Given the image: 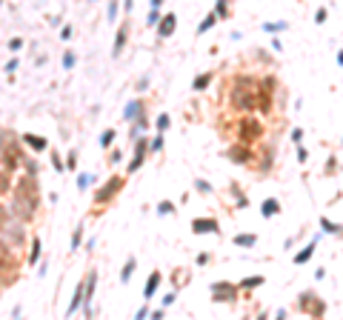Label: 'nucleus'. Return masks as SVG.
<instances>
[{
    "label": "nucleus",
    "mask_w": 343,
    "mask_h": 320,
    "mask_svg": "<svg viewBox=\"0 0 343 320\" xmlns=\"http://www.w3.org/2000/svg\"><path fill=\"white\" fill-rule=\"evenodd\" d=\"M37 203H40L37 180H34L32 174L17 177V183H14V203H11V209L17 212V217H20V220H32L34 212H37Z\"/></svg>",
    "instance_id": "nucleus-1"
},
{
    "label": "nucleus",
    "mask_w": 343,
    "mask_h": 320,
    "mask_svg": "<svg viewBox=\"0 0 343 320\" xmlns=\"http://www.w3.org/2000/svg\"><path fill=\"white\" fill-rule=\"evenodd\" d=\"M232 109H238V112H255L257 109V80L238 78L235 89H232Z\"/></svg>",
    "instance_id": "nucleus-2"
},
{
    "label": "nucleus",
    "mask_w": 343,
    "mask_h": 320,
    "mask_svg": "<svg viewBox=\"0 0 343 320\" xmlns=\"http://www.w3.org/2000/svg\"><path fill=\"white\" fill-rule=\"evenodd\" d=\"M17 277H20V260L14 257V249H9V243L0 240V289L17 283Z\"/></svg>",
    "instance_id": "nucleus-3"
},
{
    "label": "nucleus",
    "mask_w": 343,
    "mask_h": 320,
    "mask_svg": "<svg viewBox=\"0 0 343 320\" xmlns=\"http://www.w3.org/2000/svg\"><path fill=\"white\" fill-rule=\"evenodd\" d=\"M123 186H126V177L123 174H114V177H109L106 180V186H100L97 189V194H94V206H109L117 197V194L123 192Z\"/></svg>",
    "instance_id": "nucleus-4"
},
{
    "label": "nucleus",
    "mask_w": 343,
    "mask_h": 320,
    "mask_svg": "<svg viewBox=\"0 0 343 320\" xmlns=\"http://www.w3.org/2000/svg\"><path fill=\"white\" fill-rule=\"evenodd\" d=\"M297 306H300V312H306L309 318H323L326 315V303L315 292H303L300 300H297Z\"/></svg>",
    "instance_id": "nucleus-5"
},
{
    "label": "nucleus",
    "mask_w": 343,
    "mask_h": 320,
    "mask_svg": "<svg viewBox=\"0 0 343 320\" xmlns=\"http://www.w3.org/2000/svg\"><path fill=\"white\" fill-rule=\"evenodd\" d=\"M260 135H263V126L257 123L255 117H243L238 123V140L240 143H255Z\"/></svg>",
    "instance_id": "nucleus-6"
},
{
    "label": "nucleus",
    "mask_w": 343,
    "mask_h": 320,
    "mask_svg": "<svg viewBox=\"0 0 343 320\" xmlns=\"http://www.w3.org/2000/svg\"><path fill=\"white\" fill-rule=\"evenodd\" d=\"M238 292H240V286H235V283H215L212 286V300H220V303H232L235 297H238Z\"/></svg>",
    "instance_id": "nucleus-7"
},
{
    "label": "nucleus",
    "mask_w": 343,
    "mask_h": 320,
    "mask_svg": "<svg viewBox=\"0 0 343 320\" xmlns=\"http://www.w3.org/2000/svg\"><path fill=\"white\" fill-rule=\"evenodd\" d=\"M272 86H274V80H266V83H257V112H272Z\"/></svg>",
    "instance_id": "nucleus-8"
},
{
    "label": "nucleus",
    "mask_w": 343,
    "mask_h": 320,
    "mask_svg": "<svg viewBox=\"0 0 343 320\" xmlns=\"http://www.w3.org/2000/svg\"><path fill=\"white\" fill-rule=\"evenodd\" d=\"M192 232L194 235H217V232H220V223H217L215 217H194Z\"/></svg>",
    "instance_id": "nucleus-9"
},
{
    "label": "nucleus",
    "mask_w": 343,
    "mask_h": 320,
    "mask_svg": "<svg viewBox=\"0 0 343 320\" xmlns=\"http://www.w3.org/2000/svg\"><path fill=\"white\" fill-rule=\"evenodd\" d=\"M146 149H149V140H146V137H140V140H137V146H135V158H132V163H129V174L143 166V160H146Z\"/></svg>",
    "instance_id": "nucleus-10"
},
{
    "label": "nucleus",
    "mask_w": 343,
    "mask_h": 320,
    "mask_svg": "<svg viewBox=\"0 0 343 320\" xmlns=\"http://www.w3.org/2000/svg\"><path fill=\"white\" fill-rule=\"evenodd\" d=\"M20 158H23V155H20V149L14 146V143L3 149V166H6V169H11V171H14L17 166H20Z\"/></svg>",
    "instance_id": "nucleus-11"
},
{
    "label": "nucleus",
    "mask_w": 343,
    "mask_h": 320,
    "mask_svg": "<svg viewBox=\"0 0 343 320\" xmlns=\"http://www.w3.org/2000/svg\"><path fill=\"white\" fill-rule=\"evenodd\" d=\"M174 29H177V17H174V11H172V14H163V17L158 20V37H169Z\"/></svg>",
    "instance_id": "nucleus-12"
},
{
    "label": "nucleus",
    "mask_w": 343,
    "mask_h": 320,
    "mask_svg": "<svg viewBox=\"0 0 343 320\" xmlns=\"http://www.w3.org/2000/svg\"><path fill=\"white\" fill-rule=\"evenodd\" d=\"M126 40H129V20H126V23H120V29H117V37H114V49H112V55H114V57H117L120 52H123Z\"/></svg>",
    "instance_id": "nucleus-13"
},
{
    "label": "nucleus",
    "mask_w": 343,
    "mask_h": 320,
    "mask_svg": "<svg viewBox=\"0 0 343 320\" xmlns=\"http://www.w3.org/2000/svg\"><path fill=\"white\" fill-rule=\"evenodd\" d=\"M229 160H232V163H249L252 155H249V149H246V143H243V146H232L229 149Z\"/></svg>",
    "instance_id": "nucleus-14"
},
{
    "label": "nucleus",
    "mask_w": 343,
    "mask_h": 320,
    "mask_svg": "<svg viewBox=\"0 0 343 320\" xmlns=\"http://www.w3.org/2000/svg\"><path fill=\"white\" fill-rule=\"evenodd\" d=\"M158 286H160V272H152V277L146 280V286H143V297H155V292H158Z\"/></svg>",
    "instance_id": "nucleus-15"
},
{
    "label": "nucleus",
    "mask_w": 343,
    "mask_h": 320,
    "mask_svg": "<svg viewBox=\"0 0 343 320\" xmlns=\"http://www.w3.org/2000/svg\"><path fill=\"white\" fill-rule=\"evenodd\" d=\"M260 212H263L266 217H272V215H277V212H280V203H277L274 197H269V200H266V203L260 206Z\"/></svg>",
    "instance_id": "nucleus-16"
},
{
    "label": "nucleus",
    "mask_w": 343,
    "mask_h": 320,
    "mask_svg": "<svg viewBox=\"0 0 343 320\" xmlns=\"http://www.w3.org/2000/svg\"><path fill=\"white\" fill-rule=\"evenodd\" d=\"M212 78H215V75H212V72H206V75H200V78H194V83H192V89H197V91H203L206 86H209V83H212Z\"/></svg>",
    "instance_id": "nucleus-17"
},
{
    "label": "nucleus",
    "mask_w": 343,
    "mask_h": 320,
    "mask_svg": "<svg viewBox=\"0 0 343 320\" xmlns=\"http://www.w3.org/2000/svg\"><path fill=\"white\" fill-rule=\"evenodd\" d=\"M217 20H220V17H217L215 11H212V14H206V17H203V23L197 26V32H200V34H203V32H209V29H212V26H215Z\"/></svg>",
    "instance_id": "nucleus-18"
},
{
    "label": "nucleus",
    "mask_w": 343,
    "mask_h": 320,
    "mask_svg": "<svg viewBox=\"0 0 343 320\" xmlns=\"http://www.w3.org/2000/svg\"><path fill=\"white\" fill-rule=\"evenodd\" d=\"M312 254H315V243H309V246H306L303 251H297V254H295V263L300 266V263H306L309 257H312Z\"/></svg>",
    "instance_id": "nucleus-19"
},
{
    "label": "nucleus",
    "mask_w": 343,
    "mask_h": 320,
    "mask_svg": "<svg viewBox=\"0 0 343 320\" xmlns=\"http://www.w3.org/2000/svg\"><path fill=\"white\" fill-rule=\"evenodd\" d=\"M23 140H26V143H29V146H32V149H37V152H43V149H46V140H43V137H34V135H23Z\"/></svg>",
    "instance_id": "nucleus-20"
},
{
    "label": "nucleus",
    "mask_w": 343,
    "mask_h": 320,
    "mask_svg": "<svg viewBox=\"0 0 343 320\" xmlns=\"http://www.w3.org/2000/svg\"><path fill=\"white\" fill-rule=\"evenodd\" d=\"M215 14L220 17V20H226L229 17V0H217V6H215Z\"/></svg>",
    "instance_id": "nucleus-21"
},
{
    "label": "nucleus",
    "mask_w": 343,
    "mask_h": 320,
    "mask_svg": "<svg viewBox=\"0 0 343 320\" xmlns=\"http://www.w3.org/2000/svg\"><path fill=\"white\" fill-rule=\"evenodd\" d=\"M40 260V240L34 238L32 240V251H29V263H37Z\"/></svg>",
    "instance_id": "nucleus-22"
},
{
    "label": "nucleus",
    "mask_w": 343,
    "mask_h": 320,
    "mask_svg": "<svg viewBox=\"0 0 343 320\" xmlns=\"http://www.w3.org/2000/svg\"><path fill=\"white\" fill-rule=\"evenodd\" d=\"M235 243H238V246H255V243H257V238H255V235H238V238H235Z\"/></svg>",
    "instance_id": "nucleus-23"
},
{
    "label": "nucleus",
    "mask_w": 343,
    "mask_h": 320,
    "mask_svg": "<svg viewBox=\"0 0 343 320\" xmlns=\"http://www.w3.org/2000/svg\"><path fill=\"white\" fill-rule=\"evenodd\" d=\"M132 272H135V257H129V263H126L123 266V272H120V280H129V277H132Z\"/></svg>",
    "instance_id": "nucleus-24"
},
{
    "label": "nucleus",
    "mask_w": 343,
    "mask_h": 320,
    "mask_svg": "<svg viewBox=\"0 0 343 320\" xmlns=\"http://www.w3.org/2000/svg\"><path fill=\"white\" fill-rule=\"evenodd\" d=\"M140 109H143V103L135 100L132 106H129V109H126V117H129V120H132V117H137V114H140Z\"/></svg>",
    "instance_id": "nucleus-25"
},
{
    "label": "nucleus",
    "mask_w": 343,
    "mask_h": 320,
    "mask_svg": "<svg viewBox=\"0 0 343 320\" xmlns=\"http://www.w3.org/2000/svg\"><path fill=\"white\" fill-rule=\"evenodd\" d=\"M320 226H323V232H341V229H338V223H332L329 217H320Z\"/></svg>",
    "instance_id": "nucleus-26"
},
{
    "label": "nucleus",
    "mask_w": 343,
    "mask_h": 320,
    "mask_svg": "<svg viewBox=\"0 0 343 320\" xmlns=\"http://www.w3.org/2000/svg\"><path fill=\"white\" fill-rule=\"evenodd\" d=\"M80 240H83V229H75V235H72V251L80 249Z\"/></svg>",
    "instance_id": "nucleus-27"
},
{
    "label": "nucleus",
    "mask_w": 343,
    "mask_h": 320,
    "mask_svg": "<svg viewBox=\"0 0 343 320\" xmlns=\"http://www.w3.org/2000/svg\"><path fill=\"white\" fill-rule=\"evenodd\" d=\"M158 212H160V215H169V212H174V206H172L169 200H160V206H158Z\"/></svg>",
    "instance_id": "nucleus-28"
},
{
    "label": "nucleus",
    "mask_w": 343,
    "mask_h": 320,
    "mask_svg": "<svg viewBox=\"0 0 343 320\" xmlns=\"http://www.w3.org/2000/svg\"><path fill=\"white\" fill-rule=\"evenodd\" d=\"M160 20V11H158V6H152V11H149V26H155V23H158Z\"/></svg>",
    "instance_id": "nucleus-29"
},
{
    "label": "nucleus",
    "mask_w": 343,
    "mask_h": 320,
    "mask_svg": "<svg viewBox=\"0 0 343 320\" xmlns=\"http://www.w3.org/2000/svg\"><path fill=\"white\" fill-rule=\"evenodd\" d=\"M112 140H114V132L109 129V132H103V137H100V146H112Z\"/></svg>",
    "instance_id": "nucleus-30"
},
{
    "label": "nucleus",
    "mask_w": 343,
    "mask_h": 320,
    "mask_svg": "<svg viewBox=\"0 0 343 320\" xmlns=\"http://www.w3.org/2000/svg\"><path fill=\"white\" fill-rule=\"evenodd\" d=\"M6 223H9V209H6V206L0 203V229L6 226Z\"/></svg>",
    "instance_id": "nucleus-31"
},
{
    "label": "nucleus",
    "mask_w": 343,
    "mask_h": 320,
    "mask_svg": "<svg viewBox=\"0 0 343 320\" xmlns=\"http://www.w3.org/2000/svg\"><path fill=\"white\" fill-rule=\"evenodd\" d=\"M260 283H263V277H249V280H243V289H255Z\"/></svg>",
    "instance_id": "nucleus-32"
},
{
    "label": "nucleus",
    "mask_w": 343,
    "mask_h": 320,
    "mask_svg": "<svg viewBox=\"0 0 343 320\" xmlns=\"http://www.w3.org/2000/svg\"><path fill=\"white\" fill-rule=\"evenodd\" d=\"M263 29H266V32H280V29H286V23H266Z\"/></svg>",
    "instance_id": "nucleus-33"
},
{
    "label": "nucleus",
    "mask_w": 343,
    "mask_h": 320,
    "mask_svg": "<svg viewBox=\"0 0 343 320\" xmlns=\"http://www.w3.org/2000/svg\"><path fill=\"white\" fill-rule=\"evenodd\" d=\"M326 14H329V11H326L323 6H320V9L315 11V23H326Z\"/></svg>",
    "instance_id": "nucleus-34"
},
{
    "label": "nucleus",
    "mask_w": 343,
    "mask_h": 320,
    "mask_svg": "<svg viewBox=\"0 0 343 320\" xmlns=\"http://www.w3.org/2000/svg\"><path fill=\"white\" fill-rule=\"evenodd\" d=\"M166 126H169V114H160L158 117V129L160 132H166Z\"/></svg>",
    "instance_id": "nucleus-35"
},
{
    "label": "nucleus",
    "mask_w": 343,
    "mask_h": 320,
    "mask_svg": "<svg viewBox=\"0 0 343 320\" xmlns=\"http://www.w3.org/2000/svg\"><path fill=\"white\" fill-rule=\"evenodd\" d=\"M63 66H66V69L75 66V52H66V57H63Z\"/></svg>",
    "instance_id": "nucleus-36"
},
{
    "label": "nucleus",
    "mask_w": 343,
    "mask_h": 320,
    "mask_svg": "<svg viewBox=\"0 0 343 320\" xmlns=\"http://www.w3.org/2000/svg\"><path fill=\"white\" fill-rule=\"evenodd\" d=\"M11 183H9V177H6V174H3V171H0V194L6 192V189H9Z\"/></svg>",
    "instance_id": "nucleus-37"
},
{
    "label": "nucleus",
    "mask_w": 343,
    "mask_h": 320,
    "mask_svg": "<svg viewBox=\"0 0 343 320\" xmlns=\"http://www.w3.org/2000/svg\"><path fill=\"white\" fill-rule=\"evenodd\" d=\"M20 46H23V40H20V37H11V40H9V49H11V52H17Z\"/></svg>",
    "instance_id": "nucleus-38"
},
{
    "label": "nucleus",
    "mask_w": 343,
    "mask_h": 320,
    "mask_svg": "<svg viewBox=\"0 0 343 320\" xmlns=\"http://www.w3.org/2000/svg\"><path fill=\"white\" fill-rule=\"evenodd\" d=\"M114 14H117V0H112V3H109V17H114Z\"/></svg>",
    "instance_id": "nucleus-39"
},
{
    "label": "nucleus",
    "mask_w": 343,
    "mask_h": 320,
    "mask_svg": "<svg viewBox=\"0 0 343 320\" xmlns=\"http://www.w3.org/2000/svg\"><path fill=\"white\" fill-rule=\"evenodd\" d=\"M292 140H295V143H300V140H303V132H300V129H295V132H292Z\"/></svg>",
    "instance_id": "nucleus-40"
},
{
    "label": "nucleus",
    "mask_w": 343,
    "mask_h": 320,
    "mask_svg": "<svg viewBox=\"0 0 343 320\" xmlns=\"http://www.w3.org/2000/svg\"><path fill=\"white\" fill-rule=\"evenodd\" d=\"M52 166H55V169L60 171V169H63V160H60V158H57V155H55V158H52Z\"/></svg>",
    "instance_id": "nucleus-41"
},
{
    "label": "nucleus",
    "mask_w": 343,
    "mask_h": 320,
    "mask_svg": "<svg viewBox=\"0 0 343 320\" xmlns=\"http://www.w3.org/2000/svg\"><path fill=\"white\" fill-rule=\"evenodd\" d=\"M338 63H341V66H343V52H338Z\"/></svg>",
    "instance_id": "nucleus-42"
},
{
    "label": "nucleus",
    "mask_w": 343,
    "mask_h": 320,
    "mask_svg": "<svg viewBox=\"0 0 343 320\" xmlns=\"http://www.w3.org/2000/svg\"><path fill=\"white\" fill-rule=\"evenodd\" d=\"M129 9H132V0H126V11H129Z\"/></svg>",
    "instance_id": "nucleus-43"
},
{
    "label": "nucleus",
    "mask_w": 343,
    "mask_h": 320,
    "mask_svg": "<svg viewBox=\"0 0 343 320\" xmlns=\"http://www.w3.org/2000/svg\"><path fill=\"white\" fill-rule=\"evenodd\" d=\"M160 3H163V0H152V6H160Z\"/></svg>",
    "instance_id": "nucleus-44"
}]
</instances>
